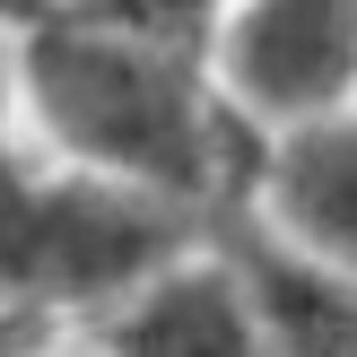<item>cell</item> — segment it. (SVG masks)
Returning a JSON list of instances; mask_svg holds the SVG:
<instances>
[{
  "mask_svg": "<svg viewBox=\"0 0 357 357\" xmlns=\"http://www.w3.org/2000/svg\"><path fill=\"white\" fill-rule=\"evenodd\" d=\"M227 79L261 114H323L357 79V0H261L227 35Z\"/></svg>",
  "mask_w": 357,
  "mask_h": 357,
  "instance_id": "3957f363",
  "label": "cell"
},
{
  "mask_svg": "<svg viewBox=\"0 0 357 357\" xmlns=\"http://www.w3.org/2000/svg\"><path fill=\"white\" fill-rule=\"evenodd\" d=\"M244 288L288 357H357V279H331L314 253L244 244Z\"/></svg>",
  "mask_w": 357,
  "mask_h": 357,
  "instance_id": "8992f818",
  "label": "cell"
},
{
  "mask_svg": "<svg viewBox=\"0 0 357 357\" xmlns=\"http://www.w3.org/2000/svg\"><path fill=\"white\" fill-rule=\"evenodd\" d=\"M0 357H9V349H0Z\"/></svg>",
  "mask_w": 357,
  "mask_h": 357,
  "instance_id": "9c48e42d",
  "label": "cell"
},
{
  "mask_svg": "<svg viewBox=\"0 0 357 357\" xmlns=\"http://www.w3.org/2000/svg\"><path fill=\"white\" fill-rule=\"evenodd\" d=\"M26 79H35L44 122L79 157H105V166L139 174L157 192L209 183V122H201V105H192L166 44H149L131 26H70V17H52L26 52Z\"/></svg>",
  "mask_w": 357,
  "mask_h": 357,
  "instance_id": "6da1fadb",
  "label": "cell"
},
{
  "mask_svg": "<svg viewBox=\"0 0 357 357\" xmlns=\"http://www.w3.org/2000/svg\"><path fill=\"white\" fill-rule=\"evenodd\" d=\"M114 357H261V323L244 314L236 279L174 271L131 305V323L114 331Z\"/></svg>",
  "mask_w": 357,
  "mask_h": 357,
  "instance_id": "5b68a950",
  "label": "cell"
},
{
  "mask_svg": "<svg viewBox=\"0 0 357 357\" xmlns=\"http://www.w3.org/2000/svg\"><path fill=\"white\" fill-rule=\"evenodd\" d=\"M114 26L149 35V44H192V35L209 26V0H114Z\"/></svg>",
  "mask_w": 357,
  "mask_h": 357,
  "instance_id": "52a82bcc",
  "label": "cell"
},
{
  "mask_svg": "<svg viewBox=\"0 0 357 357\" xmlns=\"http://www.w3.org/2000/svg\"><path fill=\"white\" fill-rule=\"evenodd\" d=\"M183 244V209L114 183H26L0 166V296H114Z\"/></svg>",
  "mask_w": 357,
  "mask_h": 357,
  "instance_id": "7a4b0ae2",
  "label": "cell"
},
{
  "mask_svg": "<svg viewBox=\"0 0 357 357\" xmlns=\"http://www.w3.org/2000/svg\"><path fill=\"white\" fill-rule=\"evenodd\" d=\"M271 201L305 253L357 279V122H305L271 166Z\"/></svg>",
  "mask_w": 357,
  "mask_h": 357,
  "instance_id": "277c9868",
  "label": "cell"
},
{
  "mask_svg": "<svg viewBox=\"0 0 357 357\" xmlns=\"http://www.w3.org/2000/svg\"><path fill=\"white\" fill-rule=\"evenodd\" d=\"M0 17H26V26H52V17H70V0H0Z\"/></svg>",
  "mask_w": 357,
  "mask_h": 357,
  "instance_id": "ba28073f",
  "label": "cell"
}]
</instances>
